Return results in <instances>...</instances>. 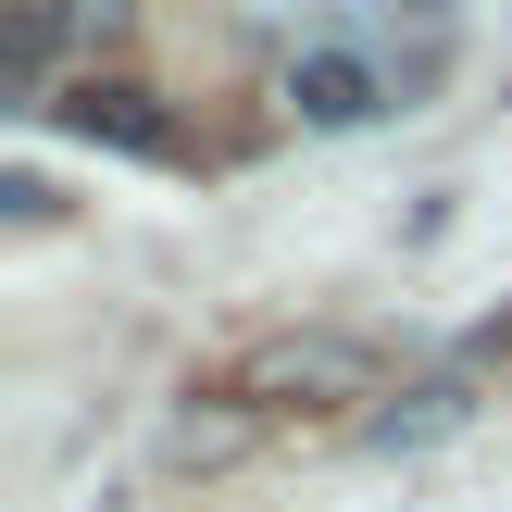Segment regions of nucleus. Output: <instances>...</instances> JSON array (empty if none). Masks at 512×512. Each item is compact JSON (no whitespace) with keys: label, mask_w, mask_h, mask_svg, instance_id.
<instances>
[{"label":"nucleus","mask_w":512,"mask_h":512,"mask_svg":"<svg viewBox=\"0 0 512 512\" xmlns=\"http://www.w3.org/2000/svg\"><path fill=\"white\" fill-rule=\"evenodd\" d=\"M225 400L250 413H325V400H375V350L363 338H263L225 363Z\"/></svg>","instance_id":"1"},{"label":"nucleus","mask_w":512,"mask_h":512,"mask_svg":"<svg viewBox=\"0 0 512 512\" xmlns=\"http://www.w3.org/2000/svg\"><path fill=\"white\" fill-rule=\"evenodd\" d=\"M288 113L325 125V138H338V125H375V113H388V75H375L363 50H300V63H288Z\"/></svg>","instance_id":"2"},{"label":"nucleus","mask_w":512,"mask_h":512,"mask_svg":"<svg viewBox=\"0 0 512 512\" xmlns=\"http://www.w3.org/2000/svg\"><path fill=\"white\" fill-rule=\"evenodd\" d=\"M50 113H63L75 138H100V150H138V163H163V150H175V125L150 113V88H100V75H88V88L50 100Z\"/></svg>","instance_id":"3"},{"label":"nucleus","mask_w":512,"mask_h":512,"mask_svg":"<svg viewBox=\"0 0 512 512\" xmlns=\"http://www.w3.org/2000/svg\"><path fill=\"white\" fill-rule=\"evenodd\" d=\"M463 425H475V388H463V375H438V388L388 400V413H375L363 438H375V450H438V438H463Z\"/></svg>","instance_id":"4"},{"label":"nucleus","mask_w":512,"mask_h":512,"mask_svg":"<svg viewBox=\"0 0 512 512\" xmlns=\"http://www.w3.org/2000/svg\"><path fill=\"white\" fill-rule=\"evenodd\" d=\"M63 38H75V13H63V0H13V100H25V113H50V63H63Z\"/></svg>","instance_id":"5"},{"label":"nucleus","mask_w":512,"mask_h":512,"mask_svg":"<svg viewBox=\"0 0 512 512\" xmlns=\"http://www.w3.org/2000/svg\"><path fill=\"white\" fill-rule=\"evenodd\" d=\"M63 13L88 25V38H113V25H125V0H63Z\"/></svg>","instance_id":"6"},{"label":"nucleus","mask_w":512,"mask_h":512,"mask_svg":"<svg viewBox=\"0 0 512 512\" xmlns=\"http://www.w3.org/2000/svg\"><path fill=\"white\" fill-rule=\"evenodd\" d=\"M400 13H425V25H438V13H450V0H400Z\"/></svg>","instance_id":"7"},{"label":"nucleus","mask_w":512,"mask_h":512,"mask_svg":"<svg viewBox=\"0 0 512 512\" xmlns=\"http://www.w3.org/2000/svg\"><path fill=\"white\" fill-rule=\"evenodd\" d=\"M488 350H512V325H488Z\"/></svg>","instance_id":"8"}]
</instances>
